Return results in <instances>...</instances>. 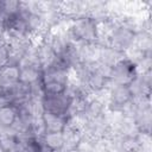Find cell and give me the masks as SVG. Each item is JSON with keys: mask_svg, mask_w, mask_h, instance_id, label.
I'll return each mask as SVG.
<instances>
[{"mask_svg": "<svg viewBox=\"0 0 152 152\" xmlns=\"http://www.w3.org/2000/svg\"><path fill=\"white\" fill-rule=\"evenodd\" d=\"M137 65L134 62L128 59L126 56L112 66L110 71V84L128 86L137 77Z\"/></svg>", "mask_w": 152, "mask_h": 152, "instance_id": "5b68a950", "label": "cell"}, {"mask_svg": "<svg viewBox=\"0 0 152 152\" xmlns=\"http://www.w3.org/2000/svg\"><path fill=\"white\" fill-rule=\"evenodd\" d=\"M0 152H6V151H5V150H4V147H2V146H1V145H0Z\"/></svg>", "mask_w": 152, "mask_h": 152, "instance_id": "2e32d148", "label": "cell"}, {"mask_svg": "<svg viewBox=\"0 0 152 152\" xmlns=\"http://www.w3.org/2000/svg\"><path fill=\"white\" fill-rule=\"evenodd\" d=\"M137 31L126 21H115L110 30L106 46H110L118 51L126 52L134 43Z\"/></svg>", "mask_w": 152, "mask_h": 152, "instance_id": "3957f363", "label": "cell"}, {"mask_svg": "<svg viewBox=\"0 0 152 152\" xmlns=\"http://www.w3.org/2000/svg\"><path fill=\"white\" fill-rule=\"evenodd\" d=\"M69 39L74 43H96L97 24L96 20L87 14L78 15L71 20L65 30Z\"/></svg>", "mask_w": 152, "mask_h": 152, "instance_id": "7a4b0ae2", "label": "cell"}, {"mask_svg": "<svg viewBox=\"0 0 152 152\" xmlns=\"http://www.w3.org/2000/svg\"><path fill=\"white\" fill-rule=\"evenodd\" d=\"M132 94L128 89V86L120 84H110L108 88V110L120 112V109L132 101Z\"/></svg>", "mask_w": 152, "mask_h": 152, "instance_id": "8992f818", "label": "cell"}, {"mask_svg": "<svg viewBox=\"0 0 152 152\" xmlns=\"http://www.w3.org/2000/svg\"><path fill=\"white\" fill-rule=\"evenodd\" d=\"M18 142V134L13 129L1 131L0 134V145L6 152H13Z\"/></svg>", "mask_w": 152, "mask_h": 152, "instance_id": "7c38bea8", "label": "cell"}, {"mask_svg": "<svg viewBox=\"0 0 152 152\" xmlns=\"http://www.w3.org/2000/svg\"><path fill=\"white\" fill-rule=\"evenodd\" d=\"M40 119H42L44 133L63 132L68 122V116H58V115H53L50 113H42Z\"/></svg>", "mask_w": 152, "mask_h": 152, "instance_id": "ba28073f", "label": "cell"}, {"mask_svg": "<svg viewBox=\"0 0 152 152\" xmlns=\"http://www.w3.org/2000/svg\"><path fill=\"white\" fill-rule=\"evenodd\" d=\"M17 108L13 104L0 106V129H11L17 122Z\"/></svg>", "mask_w": 152, "mask_h": 152, "instance_id": "30bf717a", "label": "cell"}, {"mask_svg": "<svg viewBox=\"0 0 152 152\" xmlns=\"http://www.w3.org/2000/svg\"><path fill=\"white\" fill-rule=\"evenodd\" d=\"M39 139H40V142L46 148H49L51 151L63 150L64 148L63 132H48V133H43V135Z\"/></svg>", "mask_w": 152, "mask_h": 152, "instance_id": "8fae6325", "label": "cell"}, {"mask_svg": "<svg viewBox=\"0 0 152 152\" xmlns=\"http://www.w3.org/2000/svg\"><path fill=\"white\" fill-rule=\"evenodd\" d=\"M65 152H80V150L77 147H71V148H66Z\"/></svg>", "mask_w": 152, "mask_h": 152, "instance_id": "9a60e30c", "label": "cell"}, {"mask_svg": "<svg viewBox=\"0 0 152 152\" xmlns=\"http://www.w3.org/2000/svg\"><path fill=\"white\" fill-rule=\"evenodd\" d=\"M70 82V70L55 61L42 70L40 86L44 94L65 93Z\"/></svg>", "mask_w": 152, "mask_h": 152, "instance_id": "6da1fadb", "label": "cell"}, {"mask_svg": "<svg viewBox=\"0 0 152 152\" xmlns=\"http://www.w3.org/2000/svg\"><path fill=\"white\" fill-rule=\"evenodd\" d=\"M13 152H42L40 139L34 135H18V142Z\"/></svg>", "mask_w": 152, "mask_h": 152, "instance_id": "9c48e42d", "label": "cell"}, {"mask_svg": "<svg viewBox=\"0 0 152 152\" xmlns=\"http://www.w3.org/2000/svg\"><path fill=\"white\" fill-rule=\"evenodd\" d=\"M20 7H21V1H13V0L0 1V13L4 14L6 18L18 14L20 12Z\"/></svg>", "mask_w": 152, "mask_h": 152, "instance_id": "4fadbf2b", "label": "cell"}, {"mask_svg": "<svg viewBox=\"0 0 152 152\" xmlns=\"http://www.w3.org/2000/svg\"><path fill=\"white\" fill-rule=\"evenodd\" d=\"M20 82V68L17 64H8L0 70V90H7Z\"/></svg>", "mask_w": 152, "mask_h": 152, "instance_id": "52a82bcc", "label": "cell"}, {"mask_svg": "<svg viewBox=\"0 0 152 152\" xmlns=\"http://www.w3.org/2000/svg\"><path fill=\"white\" fill-rule=\"evenodd\" d=\"M42 112L58 116H69L72 97L65 91L62 94H43L39 100Z\"/></svg>", "mask_w": 152, "mask_h": 152, "instance_id": "277c9868", "label": "cell"}, {"mask_svg": "<svg viewBox=\"0 0 152 152\" xmlns=\"http://www.w3.org/2000/svg\"><path fill=\"white\" fill-rule=\"evenodd\" d=\"M10 64V49L6 42L0 43V70Z\"/></svg>", "mask_w": 152, "mask_h": 152, "instance_id": "5bb4252c", "label": "cell"}]
</instances>
